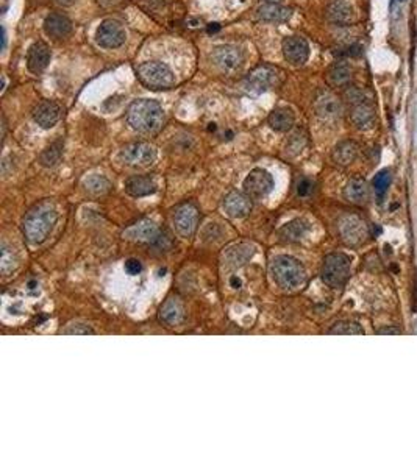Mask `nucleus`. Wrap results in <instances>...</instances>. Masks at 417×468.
Here are the masks:
<instances>
[{"instance_id":"4be33fe9","label":"nucleus","mask_w":417,"mask_h":468,"mask_svg":"<svg viewBox=\"0 0 417 468\" xmlns=\"http://www.w3.org/2000/svg\"><path fill=\"white\" fill-rule=\"evenodd\" d=\"M327 18L336 25H350L355 21V8L349 0H333L327 6Z\"/></svg>"},{"instance_id":"72a5a7b5","label":"nucleus","mask_w":417,"mask_h":468,"mask_svg":"<svg viewBox=\"0 0 417 468\" xmlns=\"http://www.w3.org/2000/svg\"><path fill=\"white\" fill-rule=\"evenodd\" d=\"M330 334H338V336H355V334H365V329L361 328V325H358L357 321H352V320H343V321H338L333 326L330 328Z\"/></svg>"},{"instance_id":"c03bdc74","label":"nucleus","mask_w":417,"mask_h":468,"mask_svg":"<svg viewBox=\"0 0 417 468\" xmlns=\"http://www.w3.org/2000/svg\"><path fill=\"white\" fill-rule=\"evenodd\" d=\"M208 30H210V32H216V30H219V25L214 24V27H210Z\"/></svg>"},{"instance_id":"a18cd8bd","label":"nucleus","mask_w":417,"mask_h":468,"mask_svg":"<svg viewBox=\"0 0 417 468\" xmlns=\"http://www.w3.org/2000/svg\"><path fill=\"white\" fill-rule=\"evenodd\" d=\"M267 2H270V4H278V2H280V0H267Z\"/></svg>"},{"instance_id":"f03ea898","label":"nucleus","mask_w":417,"mask_h":468,"mask_svg":"<svg viewBox=\"0 0 417 468\" xmlns=\"http://www.w3.org/2000/svg\"><path fill=\"white\" fill-rule=\"evenodd\" d=\"M165 111L161 105L149 98L135 101L127 110L128 125L138 133L155 135L165 125Z\"/></svg>"},{"instance_id":"79ce46f5","label":"nucleus","mask_w":417,"mask_h":468,"mask_svg":"<svg viewBox=\"0 0 417 468\" xmlns=\"http://www.w3.org/2000/svg\"><path fill=\"white\" fill-rule=\"evenodd\" d=\"M230 282H231V286H233L235 289H238L239 286H241V281H239V280L236 278V276H233V278L230 280Z\"/></svg>"},{"instance_id":"c756f323","label":"nucleus","mask_w":417,"mask_h":468,"mask_svg":"<svg viewBox=\"0 0 417 468\" xmlns=\"http://www.w3.org/2000/svg\"><path fill=\"white\" fill-rule=\"evenodd\" d=\"M269 125L278 133H287L294 127L296 116L289 108H277L269 114Z\"/></svg>"},{"instance_id":"58836bf2","label":"nucleus","mask_w":417,"mask_h":468,"mask_svg":"<svg viewBox=\"0 0 417 468\" xmlns=\"http://www.w3.org/2000/svg\"><path fill=\"white\" fill-rule=\"evenodd\" d=\"M96 331L87 324H80V321H75V324H69L65 329L63 334H71V336H88V334H94Z\"/></svg>"},{"instance_id":"9d476101","label":"nucleus","mask_w":417,"mask_h":468,"mask_svg":"<svg viewBox=\"0 0 417 468\" xmlns=\"http://www.w3.org/2000/svg\"><path fill=\"white\" fill-rule=\"evenodd\" d=\"M127 32L119 21L105 19L99 25L96 33V41L104 49H118L126 42Z\"/></svg>"},{"instance_id":"f3484780","label":"nucleus","mask_w":417,"mask_h":468,"mask_svg":"<svg viewBox=\"0 0 417 468\" xmlns=\"http://www.w3.org/2000/svg\"><path fill=\"white\" fill-rule=\"evenodd\" d=\"M223 211L231 219H244L252 211V200L250 197L243 193L233 190L226 198H223Z\"/></svg>"},{"instance_id":"a878e982","label":"nucleus","mask_w":417,"mask_h":468,"mask_svg":"<svg viewBox=\"0 0 417 468\" xmlns=\"http://www.w3.org/2000/svg\"><path fill=\"white\" fill-rule=\"evenodd\" d=\"M344 197L347 202H350L353 205H365L369 200V184L365 178L361 176H357V178H352L349 183L345 184L344 188Z\"/></svg>"},{"instance_id":"f704fd0d","label":"nucleus","mask_w":417,"mask_h":468,"mask_svg":"<svg viewBox=\"0 0 417 468\" xmlns=\"http://www.w3.org/2000/svg\"><path fill=\"white\" fill-rule=\"evenodd\" d=\"M344 101L349 106H353L362 102H367L370 98L367 96V92L362 88L355 86V84H347L344 88Z\"/></svg>"},{"instance_id":"39448f33","label":"nucleus","mask_w":417,"mask_h":468,"mask_svg":"<svg viewBox=\"0 0 417 468\" xmlns=\"http://www.w3.org/2000/svg\"><path fill=\"white\" fill-rule=\"evenodd\" d=\"M138 79L145 88L149 89H169L174 86L175 76L171 67L160 61H148V63L139 64L136 69Z\"/></svg>"},{"instance_id":"37998d69","label":"nucleus","mask_w":417,"mask_h":468,"mask_svg":"<svg viewBox=\"0 0 417 468\" xmlns=\"http://www.w3.org/2000/svg\"><path fill=\"white\" fill-rule=\"evenodd\" d=\"M57 2H60V4H63V5H71V4L74 2V0H57Z\"/></svg>"},{"instance_id":"473e14b6","label":"nucleus","mask_w":417,"mask_h":468,"mask_svg":"<svg viewBox=\"0 0 417 468\" xmlns=\"http://www.w3.org/2000/svg\"><path fill=\"white\" fill-rule=\"evenodd\" d=\"M63 158V142H52L40 155V164L44 167H55Z\"/></svg>"},{"instance_id":"f8f14e48","label":"nucleus","mask_w":417,"mask_h":468,"mask_svg":"<svg viewBox=\"0 0 417 468\" xmlns=\"http://www.w3.org/2000/svg\"><path fill=\"white\" fill-rule=\"evenodd\" d=\"M274 189V178L265 169H253L244 180V190L250 198H262Z\"/></svg>"},{"instance_id":"cd10ccee","label":"nucleus","mask_w":417,"mask_h":468,"mask_svg":"<svg viewBox=\"0 0 417 468\" xmlns=\"http://www.w3.org/2000/svg\"><path fill=\"white\" fill-rule=\"evenodd\" d=\"M257 16L261 21L266 22H275V24H280V22H287L292 16V10L287 8V6H282L278 4H265L261 5L257 10Z\"/></svg>"},{"instance_id":"f257e3e1","label":"nucleus","mask_w":417,"mask_h":468,"mask_svg":"<svg viewBox=\"0 0 417 468\" xmlns=\"http://www.w3.org/2000/svg\"><path fill=\"white\" fill-rule=\"evenodd\" d=\"M57 222H58V211L55 208V205L49 200H45L38 203L27 212L24 224H22V229H24V234L30 244L40 245L50 236L53 228L57 225Z\"/></svg>"},{"instance_id":"2f4dec72","label":"nucleus","mask_w":417,"mask_h":468,"mask_svg":"<svg viewBox=\"0 0 417 468\" xmlns=\"http://www.w3.org/2000/svg\"><path fill=\"white\" fill-rule=\"evenodd\" d=\"M83 186H84V189H87L88 194L99 197V195H105L110 193L111 183L102 175H91L83 181Z\"/></svg>"},{"instance_id":"7c9ffc66","label":"nucleus","mask_w":417,"mask_h":468,"mask_svg":"<svg viewBox=\"0 0 417 468\" xmlns=\"http://www.w3.org/2000/svg\"><path fill=\"white\" fill-rule=\"evenodd\" d=\"M253 256V247L249 244H236L226 251V264L239 267L245 264Z\"/></svg>"},{"instance_id":"c9c22d12","label":"nucleus","mask_w":417,"mask_h":468,"mask_svg":"<svg viewBox=\"0 0 417 468\" xmlns=\"http://www.w3.org/2000/svg\"><path fill=\"white\" fill-rule=\"evenodd\" d=\"M392 180V175L388 171V169H384V171H380L374 178V189L378 197H383L386 194V190H388L389 184Z\"/></svg>"},{"instance_id":"ea45409f","label":"nucleus","mask_w":417,"mask_h":468,"mask_svg":"<svg viewBox=\"0 0 417 468\" xmlns=\"http://www.w3.org/2000/svg\"><path fill=\"white\" fill-rule=\"evenodd\" d=\"M126 272L131 276H135V275H139L143 272V264H141V261L139 259H135V258H130L126 261Z\"/></svg>"},{"instance_id":"1a4fd4ad","label":"nucleus","mask_w":417,"mask_h":468,"mask_svg":"<svg viewBox=\"0 0 417 468\" xmlns=\"http://www.w3.org/2000/svg\"><path fill=\"white\" fill-rule=\"evenodd\" d=\"M282 81V72L272 66H260L247 75L245 88L252 92H265Z\"/></svg>"},{"instance_id":"ddd939ff","label":"nucleus","mask_w":417,"mask_h":468,"mask_svg":"<svg viewBox=\"0 0 417 468\" xmlns=\"http://www.w3.org/2000/svg\"><path fill=\"white\" fill-rule=\"evenodd\" d=\"M314 111L322 120L336 122L343 116V103L328 91H321L314 101Z\"/></svg>"},{"instance_id":"2eb2a0df","label":"nucleus","mask_w":417,"mask_h":468,"mask_svg":"<svg viewBox=\"0 0 417 468\" xmlns=\"http://www.w3.org/2000/svg\"><path fill=\"white\" fill-rule=\"evenodd\" d=\"M350 122L353 127L361 132H367L377 125V111L374 103L367 101L350 106Z\"/></svg>"},{"instance_id":"b1692460","label":"nucleus","mask_w":417,"mask_h":468,"mask_svg":"<svg viewBox=\"0 0 417 468\" xmlns=\"http://www.w3.org/2000/svg\"><path fill=\"white\" fill-rule=\"evenodd\" d=\"M126 193L131 197H148L157 193V183L149 175H135L126 181Z\"/></svg>"},{"instance_id":"423d86ee","label":"nucleus","mask_w":417,"mask_h":468,"mask_svg":"<svg viewBox=\"0 0 417 468\" xmlns=\"http://www.w3.org/2000/svg\"><path fill=\"white\" fill-rule=\"evenodd\" d=\"M139 8L160 24H174L183 18L184 8L179 0H135Z\"/></svg>"},{"instance_id":"a211bd4d","label":"nucleus","mask_w":417,"mask_h":468,"mask_svg":"<svg viewBox=\"0 0 417 468\" xmlns=\"http://www.w3.org/2000/svg\"><path fill=\"white\" fill-rule=\"evenodd\" d=\"M123 239L131 242H157L160 239L158 227L152 220H141L138 224L128 227L122 233Z\"/></svg>"},{"instance_id":"412c9836","label":"nucleus","mask_w":417,"mask_h":468,"mask_svg":"<svg viewBox=\"0 0 417 468\" xmlns=\"http://www.w3.org/2000/svg\"><path fill=\"white\" fill-rule=\"evenodd\" d=\"M160 320L166 326H179L184 319V306L179 297H169L160 308Z\"/></svg>"},{"instance_id":"a19ab883","label":"nucleus","mask_w":417,"mask_h":468,"mask_svg":"<svg viewBox=\"0 0 417 468\" xmlns=\"http://www.w3.org/2000/svg\"><path fill=\"white\" fill-rule=\"evenodd\" d=\"M378 334H401V331H400V329H397V328H382V329H378V331H377Z\"/></svg>"},{"instance_id":"6e6552de","label":"nucleus","mask_w":417,"mask_h":468,"mask_svg":"<svg viewBox=\"0 0 417 468\" xmlns=\"http://www.w3.org/2000/svg\"><path fill=\"white\" fill-rule=\"evenodd\" d=\"M122 163L130 167H149L157 159V149L149 142H131L121 150Z\"/></svg>"},{"instance_id":"20e7f679","label":"nucleus","mask_w":417,"mask_h":468,"mask_svg":"<svg viewBox=\"0 0 417 468\" xmlns=\"http://www.w3.org/2000/svg\"><path fill=\"white\" fill-rule=\"evenodd\" d=\"M352 259L345 253H330L326 256L321 268V278L327 286L341 289L350 278Z\"/></svg>"},{"instance_id":"6ab92c4d","label":"nucleus","mask_w":417,"mask_h":468,"mask_svg":"<svg viewBox=\"0 0 417 468\" xmlns=\"http://www.w3.org/2000/svg\"><path fill=\"white\" fill-rule=\"evenodd\" d=\"M60 114H61V110L55 102L43 101L35 106L32 116H33V120L41 128L49 130L57 125V122L60 120Z\"/></svg>"},{"instance_id":"393cba45","label":"nucleus","mask_w":417,"mask_h":468,"mask_svg":"<svg viewBox=\"0 0 417 468\" xmlns=\"http://www.w3.org/2000/svg\"><path fill=\"white\" fill-rule=\"evenodd\" d=\"M311 225L310 222L305 220V219H294L288 222L287 225H283L280 228V232H278V236H280V239L283 242H289V244H294V242H300L304 239V237L310 233Z\"/></svg>"},{"instance_id":"aec40b11","label":"nucleus","mask_w":417,"mask_h":468,"mask_svg":"<svg viewBox=\"0 0 417 468\" xmlns=\"http://www.w3.org/2000/svg\"><path fill=\"white\" fill-rule=\"evenodd\" d=\"M50 49L49 45L43 42V41H38L35 42L32 47L28 49L27 53V67L28 71L32 74H41L45 67L49 66L50 63Z\"/></svg>"},{"instance_id":"dca6fc26","label":"nucleus","mask_w":417,"mask_h":468,"mask_svg":"<svg viewBox=\"0 0 417 468\" xmlns=\"http://www.w3.org/2000/svg\"><path fill=\"white\" fill-rule=\"evenodd\" d=\"M211 57L216 66H219L222 71L227 72L238 71L244 63V57L241 50L233 47V45H221V47H216Z\"/></svg>"},{"instance_id":"9b49d317","label":"nucleus","mask_w":417,"mask_h":468,"mask_svg":"<svg viewBox=\"0 0 417 468\" xmlns=\"http://www.w3.org/2000/svg\"><path fill=\"white\" fill-rule=\"evenodd\" d=\"M174 229L180 237H191L199 225V210L196 205L184 203L174 212Z\"/></svg>"},{"instance_id":"4468645a","label":"nucleus","mask_w":417,"mask_h":468,"mask_svg":"<svg viewBox=\"0 0 417 468\" xmlns=\"http://www.w3.org/2000/svg\"><path fill=\"white\" fill-rule=\"evenodd\" d=\"M283 55L284 59L292 66H302L308 61L310 57V45L306 40L300 36H288L283 40Z\"/></svg>"},{"instance_id":"5701e85b","label":"nucleus","mask_w":417,"mask_h":468,"mask_svg":"<svg viewBox=\"0 0 417 468\" xmlns=\"http://www.w3.org/2000/svg\"><path fill=\"white\" fill-rule=\"evenodd\" d=\"M44 32L53 40H63L72 32V22L60 13H52L44 21Z\"/></svg>"},{"instance_id":"4c0bfd02","label":"nucleus","mask_w":417,"mask_h":468,"mask_svg":"<svg viewBox=\"0 0 417 468\" xmlns=\"http://www.w3.org/2000/svg\"><path fill=\"white\" fill-rule=\"evenodd\" d=\"M16 267H18V263H16V258H14V255H13V251H10V249L4 247L2 249V263H0V268H2V273L4 275H9Z\"/></svg>"},{"instance_id":"e433bc0d","label":"nucleus","mask_w":417,"mask_h":468,"mask_svg":"<svg viewBox=\"0 0 417 468\" xmlns=\"http://www.w3.org/2000/svg\"><path fill=\"white\" fill-rule=\"evenodd\" d=\"M314 188H316V184L311 178L302 176V178H299L296 183V194L300 198H308L314 194Z\"/></svg>"},{"instance_id":"7ed1b4c3","label":"nucleus","mask_w":417,"mask_h":468,"mask_svg":"<svg viewBox=\"0 0 417 468\" xmlns=\"http://www.w3.org/2000/svg\"><path fill=\"white\" fill-rule=\"evenodd\" d=\"M269 270L275 285L283 290H296L302 287L308 278L304 264L288 255L274 258Z\"/></svg>"},{"instance_id":"0eeeda50","label":"nucleus","mask_w":417,"mask_h":468,"mask_svg":"<svg viewBox=\"0 0 417 468\" xmlns=\"http://www.w3.org/2000/svg\"><path fill=\"white\" fill-rule=\"evenodd\" d=\"M338 232L347 247H358L367 239L369 225L357 214H344L338 222Z\"/></svg>"},{"instance_id":"c85d7f7f","label":"nucleus","mask_w":417,"mask_h":468,"mask_svg":"<svg viewBox=\"0 0 417 468\" xmlns=\"http://www.w3.org/2000/svg\"><path fill=\"white\" fill-rule=\"evenodd\" d=\"M352 80V69L344 61H338L327 71V83L333 88H345Z\"/></svg>"},{"instance_id":"bb28decb","label":"nucleus","mask_w":417,"mask_h":468,"mask_svg":"<svg viewBox=\"0 0 417 468\" xmlns=\"http://www.w3.org/2000/svg\"><path fill=\"white\" fill-rule=\"evenodd\" d=\"M358 144L355 141H341L339 144H336V147L331 152V158H333L335 163L338 166H350L352 163H355V159L358 158Z\"/></svg>"}]
</instances>
